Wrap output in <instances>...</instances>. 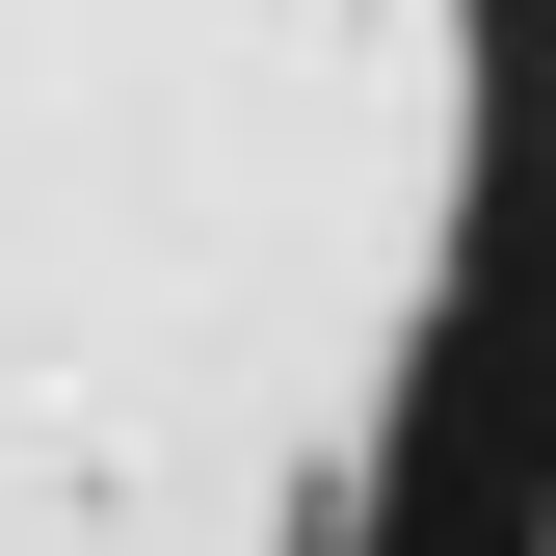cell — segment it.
I'll list each match as a JSON object with an SVG mask.
<instances>
[{"label": "cell", "mask_w": 556, "mask_h": 556, "mask_svg": "<svg viewBox=\"0 0 556 556\" xmlns=\"http://www.w3.org/2000/svg\"><path fill=\"white\" fill-rule=\"evenodd\" d=\"M504 213V0H0V556H451Z\"/></svg>", "instance_id": "obj_1"}]
</instances>
